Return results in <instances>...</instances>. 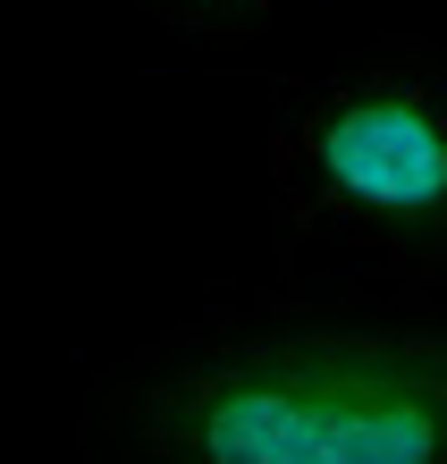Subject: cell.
I'll use <instances>...</instances> for the list:
<instances>
[{
    "mask_svg": "<svg viewBox=\"0 0 447 464\" xmlns=\"http://www.w3.org/2000/svg\"><path fill=\"white\" fill-rule=\"evenodd\" d=\"M287 254L329 245L380 279L447 287V51L380 43L270 93Z\"/></svg>",
    "mask_w": 447,
    "mask_h": 464,
    "instance_id": "cell-2",
    "label": "cell"
},
{
    "mask_svg": "<svg viewBox=\"0 0 447 464\" xmlns=\"http://www.w3.org/2000/svg\"><path fill=\"white\" fill-rule=\"evenodd\" d=\"M127 9L178 51H245L278 9H296V0H127Z\"/></svg>",
    "mask_w": 447,
    "mask_h": 464,
    "instance_id": "cell-3",
    "label": "cell"
},
{
    "mask_svg": "<svg viewBox=\"0 0 447 464\" xmlns=\"http://www.w3.org/2000/svg\"><path fill=\"white\" fill-rule=\"evenodd\" d=\"M85 456L447 464V287H313L278 262L93 380Z\"/></svg>",
    "mask_w": 447,
    "mask_h": 464,
    "instance_id": "cell-1",
    "label": "cell"
}]
</instances>
